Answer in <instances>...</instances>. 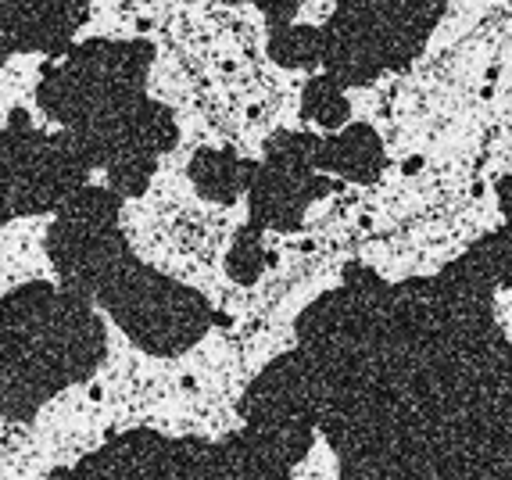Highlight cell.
<instances>
[{
	"label": "cell",
	"instance_id": "6da1fadb",
	"mask_svg": "<svg viewBox=\"0 0 512 480\" xmlns=\"http://www.w3.org/2000/svg\"><path fill=\"white\" fill-rule=\"evenodd\" d=\"M101 294L115 319L151 352H180L197 341L208 323L205 301L165 276L147 273L144 266L122 262L104 280Z\"/></svg>",
	"mask_w": 512,
	"mask_h": 480
},
{
	"label": "cell",
	"instance_id": "7a4b0ae2",
	"mask_svg": "<svg viewBox=\"0 0 512 480\" xmlns=\"http://www.w3.org/2000/svg\"><path fill=\"white\" fill-rule=\"evenodd\" d=\"M197 183L212 194V198H230L233 190L240 187L237 180V162L230 155H208L197 165Z\"/></svg>",
	"mask_w": 512,
	"mask_h": 480
}]
</instances>
